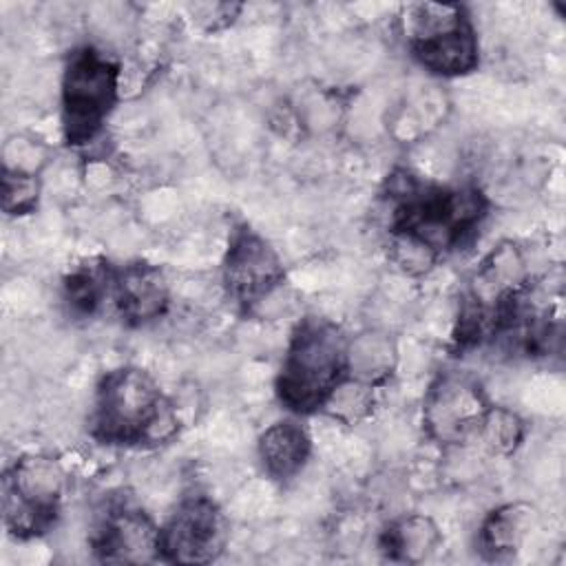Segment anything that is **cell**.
<instances>
[{"label": "cell", "mask_w": 566, "mask_h": 566, "mask_svg": "<svg viewBox=\"0 0 566 566\" xmlns=\"http://www.w3.org/2000/svg\"><path fill=\"white\" fill-rule=\"evenodd\" d=\"M394 259L407 274H424L467 245L489 217V199L473 184H436L409 170L387 179Z\"/></svg>", "instance_id": "1"}, {"label": "cell", "mask_w": 566, "mask_h": 566, "mask_svg": "<svg viewBox=\"0 0 566 566\" xmlns=\"http://www.w3.org/2000/svg\"><path fill=\"white\" fill-rule=\"evenodd\" d=\"M88 433L104 447H159L179 433V411L150 371L119 365L95 385Z\"/></svg>", "instance_id": "2"}, {"label": "cell", "mask_w": 566, "mask_h": 566, "mask_svg": "<svg viewBox=\"0 0 566 566\" xmlns=\"http://www.w3.org/2000/svg\"><path fill=\"white\" fill-rule=\"evenodd\" d=\"M349 378V336L332 318L307 314L292 327L276 378L279 405L296 418L323 411L336 387Z\"/></svg>", "instance_id": "3"}, {"label": "cell", "mask_w": 566, "mask_h": 566, "mask_svg": "<svg viewBox=\"0 0 566 566\" xmlns=\"http://www.w3.org/2000/svg\"><path fill=\"white\" fill-rule=\"evenodd\" d=\"M122 64L93 44L69 51L60 80V126L71 148L95 142L119 104Z\"/></svg>", "instance_id": "4"}, {"label": "cell", "mask_w": 566, "mask_h": 566, "mask_svg": "<svg viewBox=\"0 0 566 566\" xmlns=\"http://www.w3.org/2000/svg\"><path fill=\"white\" fill-rule=\"evenodd\" d=\"M400 27L413 62L436 77H464L480 66V42L471 13L458 2H411Z\"/></svg>", "instance_id": "5"}, {"label": "cell", "mask_w": 566, "mask_h": 566, "mask_svg": "<svg viewBox=\"0 0 566 566\" xmlns=\"http://www.w3.org/2000/svg\"><path fill=\"white\" fill-rule=\"evenodd\" d=\"M69 473L51 453H24L2 475V522L18 542L46 535L62 515Z\"/></svg>", "instance_id": "6"}, {"label": "cell", "mask_w": 566, "mask_h": 566, "mask_svg": "<svg viewBox=\"0 0 566 566\" xmlns=\"http://www.w3.org/2000/svg\"><path fill=\"white\" fill-rule=\"evenodd\" d=\"M287 281V270L279 250L248 223L230 230L221 261V283L228 298L252 314Z\"/></svg>", "instance_id": "7"}, {"label": "cell", "mask_w": 566, "mask_h": 566, "mask_svg": "<svg viewBox=\"0 0 566 566\" xmlns=\"http://www.w3.org/2000/svg\"><path fill=\"white\" fill-rule=\"evenodd\" d=\"M491 400L478 378L462 371L438 374L422 398L424 436L440 447H462L478 440Z\"/></svg>", "instance_id": "8"}, {"label": "cell", "mask_w": 566, "mask_h": 566, "mask_svg": "<svg viewBox=\"0 0 566 566\" xmlns=\"http://www.w3.org/2000/svg\"><path fill=\"white\" fill-rule=\"evenodd\" d=\"M230 539L223 509L206 493L184 495L159 524V559L168 564H210L221 557Z\"/></svg>", "instance_id": "9"}, {"label": "cell", "mask_w": 566, "mask_h": 566, "mask_svg": "<svg viewBox=\"0 0 566 566\" xmlns=\"http://www.w3.org/2000/svg\"><path fill=\"white\" fill-rule=\"evenodd\" d=\"M88 546L102 564L161 562L159 524L126 495L106 502L95 520Z\"/></svg>", "instance_id": "10"}, {"label": "cell", "mask_w": 566, "mask_h": 566, "mask_svg": "<svg viewBox=\"0 0 566 566\" xmlns=\"http://www.w3.org/2000/svg\"><path fill=\"white\" fill-rule=\"evenodd\" d=\"M111 303L128 327H146L159 321L170 307V283L164 270L148 261L113 265Z\"/></svg>", "instance_id": "11"}, {"label": "cell", "mask_w": 566, "mask_h": 566, "mask_svg": "<svg viewBox=\"0 0 566 566\" xmlns=\"http://www.w3.org/2000/svg\"><path fill=\"white\" fill-rule=\"evenodd\" d=\"M312 451V436L296 416L272 422L256 440V455L263 473L281 484L294 480L307 467Z\"/></svg>", "instance_id": "12"}, {"label": "cell", "mask_w": 566, "mask_h": 566, "mask_svg": "<svg viewBox=\"0 0 566 566\" xmlns=\"http://www.w3.org/2000/svg\"><path fill=\"white\" fill-rule=\"evenodd\" d=\"M442 544V531L433 517L424 513H407L389 524L378 535V551L385 559L398 564H422Z\"/></svg>", "instance_id": "13"}, {"label": "cell", "mask_w": 566, "mask_h": 566, "mask_svg": "<svg viewBox=\"0 0 566 566\" xmlns=\"http://www.w3.org/2000/svg\"><path fill=\"white\" fill-rule=\"evenodd\" d=\"M531 504L506 502L489 511L478 528L475 546L484 559L500 562L513 557L531 528Z\"/></svg>", "instance_id": "14"}, {"label": "cell", "mask_w": 566, "mask_h": 566, "mask_svg": "<svg viewBox=\"0 0 566 566\" xmlns=\"http://www.w3.org/2000/svg\"><path fill=\"white\" fill-rule=\"evenodd\" d=\"M113 265L104 259H86L62 279V303L73 318H93L111 298Z\"/></svg>", "instance_id": "15"}, {"label": "cell", "mask_w": 566, "mask_h": 566, "mask_svg": "<svg viewBox=\"0 0 566 566\" xmlns=\"http://www.w3.org/2000/svg\"><path fill=\"white\" fill-rule=\"evenodd\" d=\"M398 352L385 332L367 329L349 336V376L371 387L385 382L396 367Z\"/></svg>", "instance_id": "16"}, {"label": "cell", "mask_w": 566, "mask_h": 566, "mask_svg": "<svg viewBox=\"0 0 566 566\" xmlns=\"http://www.w3.org/2000/svg\"><path fill=\"white\" fill-rule=\"evenodd\" d=\"M524 433H526V424L513 409L491 405V409L484 418V424L480 429L478 440L484 442V447L491 453L511 455L522 444Z\"/></svg>", "instance_id": "17"}, {"label": "cell", "mask_w": 566, "mask_h": 566, "mask_svg": "<svg viewBox=\"0 0 566 566\" xmlns=\"http://www.w3.org/2000/svg\"><path fill=\"white\" fill-rule=\"evenodd\" d=\"M374 389L376 387L349 376L347 380H343L336 387V391L325 402L323 411L345 424H358L360 420H365L371 413Z\"/></svg>", "instance_id": "18"}, {"label": "cell", "mask_w": 566, "mask_h": 566, "mask_svg": "<svg viewBox=\"0 0 566 566\" xmlns=\"http://www.w3.org/2000/svg\"><path fill=\"white\" fill-rule=\"evenodd\" d=\"M42 195V179L35 172L4 170L2 168V195L0 206L9 217H24L38 210Z\"/></svg>", "instance_id": "19"}, {"label": "cell", "mask_w": 566, "mask_h": 566, "mask_svg": "<svg viewBox=\"0 0 566 566\" xmlns=\"http://www.w3.org/2000/svg\"><path fill=\"white\" fill-rule=\"evenodd\" d=\"M44 164L42 155V144L31 139V137H11L7 139L2 148V168L4 170H24V172H35L40 175Z\"/></svg>", "instance_id": "20"}]
</instances>
